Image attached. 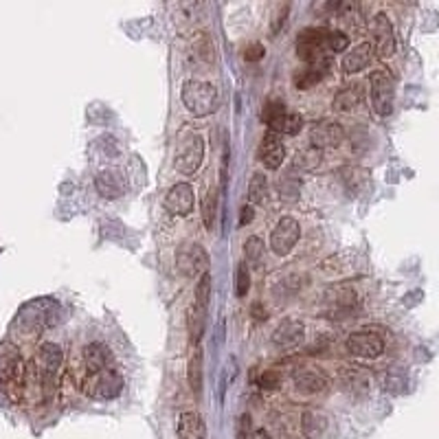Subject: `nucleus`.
Here are the masks:
<instances>
[{
  "label": "nucleus",
  "mask_w": 439,
  "mask_h": 439,
  "mask_svg": "<svg viewBox=\"0 0 439 439\" xmlns=\"http://www.w3.org/2000/svg\"><path fill=\"white\" fill-rule=\"evenodd\" d=\"M363 86L360 84H354V86H347L345 90H340L336 99H334V108L340 110V113H352V110H356L360 103H363Z\"/></svg>",
  "instance_id": "b1692460"
},
{
  "label": "nucleus",
  "mask_w": 439,
  "mask_h": 439,
  "mask_svg": "<svg viewBox=\"0 0 439 439\" xmlns=\"http://www.w3.org/2000/svg\"><path fill=\"white\" fill-rule=\"evenodd\" d=\"M305 338V327L301 321L296 319H286L277 325V329L273 332V343L281 350H294L299 347Z\"/></svg>",
  "instance_id": "ddd939ff"
},
{
  "label": "nucleus",
  "mask_w": 439,
  "mask_h": 439,
  "mask_svg": "<svg viewBox=\"0 0 439 439\" xmlns=\"http://www.w3.org/2000/svg\"><path fill=\"white\" fill-rule=\"evenodd\" d=\"M250 439H271L268 431H264V429H257L253 435H250Z\"/></svg>",
  "instance_id": "de8ad7c7"
},
{
  "label": "nucleus",
  "mask_w": 439,
  "mask_h": 439,
  "mask_svg": "<svg viewBox=\"0 0 439 439\" xmlns=\"http://www.w3.org/2000/svg\"><path fill=\"white\" fill-rule=\"evenodd\" d=\"M253 317H255L257 321H264V319L268 317V315H266V312H264V308H261L259 303H255V305H253Z\"/></svg>",
  "instance_id": "49530a36"
},
{
  "label": "nucleus",
  "mask_w": 439,
  "mask_h": 439,
  "mask_svg": "<svg viewBox=\"0 0 439 439\" xmlns=\"http://www.w3.org/2000/svg\"><path fill=\"white\" fill-rule=\"evenodd\" d=\"M194 187L189 182H178L174 185L165 196V209L174 215H187L194 209Z\"/></svg>",
  "instance_id": "f8f14e48"
},
{
  "label": "nucleus",
  "mask_w": 439,
  "mask_h": 439,
  "mask_svg": "<svg viewBox=\"0 0 439 439\" xmlns=\"http://www.w3.org/2000/svg\"><path fill=\"white\" fill-rule=\"evenodd\" d=\"M238 439H250V415H242V417H240Z\"/></svg>",
  "instance_id": "37998d69"
},
{
  "label": "nucleus",
  "mask_w": 439,
  "mask_h": 439,
  "mask_svg": "<svg viewBox=\"0 0 439 439\" xmlns=\"http://www.w3.org/2000/svg\"><path fill=\"white\" fill-rule=\"evenodd\" d=\"M62 360H64V354H62V347L55 343H44L40 352H38V369L40 375L44 378V384L49 387L51 380L55 378V373L62 367Z\"/></svg>",
  "instance_id": "4468645a"
},
{
  "label": "nucleus",
  "mask_w": 439,
  "mask_h": 439,
  "mask_svg": "<svg viewBox=\"0 0 439 439\" xmlns=\"http://www.w3.org/2000/svg\"><path fill=\"white\" fill-rule=\"evenodd\" d=\"M296 53L312 69H325L329 62V31L327 29H303L296 38Z\"/></svg>",
  "instance_id": "f257e3e1"
},
{
  "label": "nucleus",
  "mask_w": 439,
  "mask_h": 439,
  "mask_svg": "<svg viewBox=\"0 0 439 439\" xmlns=\"http://www.w3.org/2000/svg\"><path fill=\"white\" fill-rule=\"evenodd\" d=\"M257 156H259V161L264 163L266 169H279L281 163L286 161V147H284V143H281L279 134L266 132V136L259 143Z\"/></svg>",
  "instance_id": "2eb2a0df"
},
{
  "label": "nucleus",
  "mask_w": 439,
  "mask_h": 439,
  "mask_svg": "<svg viewBox=\"0 0 439 439\" xmlns=\"http://www.w3.org/2000/svg\"><path fill=\"white\" fill-rule=\"evenodd\" d=\"M294 387H296V391H301L305 396L321 394V391H325V387H327V378L315 369H301L294 373Z\"/></svg>",
  "instance_id": "aec40b11"
},
{
  "label": "nucleus",
  "mask_w": 439,
  "mask_h": 439,
  "mask_svg": "<svg viewBox=\"0 0 439 439\" xmlns=\"http://www.w3.org/2000/svg\"><path fill=\"white\" fill-rule=\"evenodd\" d=\"M268 128L275 134H288V136H292V134H296V132L303 128V119L296 115V113H290V110H286V113L281 115V117H277L268 125Z\"/></svg>",
  "instance_id": "a878e982"
},
{
  "label": "nucleus",
  "mask_w": 439,
  "mask_h": 439,
  "mask_svg": "<svg viewBox=\"0 0 439 439\" xmlns=\"http://www.w3.org/2000/svg\"><path fill=\"white\" fill-rule=\"evenodd\" d=\"M178 435H180V439H205L207 426H205L202 415L192 413V411L182 413L178 419Z\"/></svg>",
  "instance_id": "4be33fe9"
},
{
  "label": "nucleus",
  "mask_w": 439,
  "mask_h": 439,
  "mask_svg": "<svg viewBox=\"0 0 439 439\" xmlns=\"http://www.w3.org/2000/svg\"><path fill=\"white\" fill-rule=\"evenodd\" d=\"M350 46V38L340 34V31H332L329 34V51L332 53H343Z\"/></svg>",
  "instance_id": "ea45409f"
},
{
  "label": "nucleus",
  "mask_w": 439,
  "mask_h": 439,
  "mask_svg": "<svg viewBox=\"0 0 439 439\" xmlns=\"http://www.w3.org/2000/svg\"><path fill=\"white\" fill-rule=\"evenodd\" d=\"M248 290H250V271L242 261V264H238V273H235V294H238L240 299H244Z\"/></svg>",
  "instance_id": "c9c22d12"
},
{
  "label": "nucleus",
  "mask_w": 439,
  "mask_h": 439,
  "mask_svg": "<svg viewBox=\"0 0 439 439\" xmlns=\"http://www.w3.org/2000/svg\"><path fill=\"white\" fill-rule=\"evenodd\" d=\"M384 387H387V391H394V394H400V391H404V387H406V378H404V375L389 373Z\"/></svg>",
  "instance_id": "a19ab883"
},
{
  "label": "nucleus",
  "mask_w": 439,
  "mask_h": 439,
  "mask_svg": "<svg viewBox=\"0 0 439 439\" xmlns=\"http://www.w3.org/2000/svg\"><path fill=\"white\" fill-rule=\"evenodd\" d=\"M286 13H288V5H281L279 7V13H277V22L273 24V34H277V31H279L281 22H284V18H286Z\"/></svg>",
  "instance_id": "a18cd8bd"
},
{
  "label": "nucleus",
  "mask_w": 439,
  "mask_h": 439,
  "mask_svg": "<svg viewBox=\"0 0 439 439\" xmlns=\"http://www.w3.org/2000/svg\"><path fill=\"white\" fill-rule=\"evenodd\" d=\"M187 375H189V387L194 394H200L202 391V352H194V356L189 358V371H187Z\"/></svg>",
  "instance_id": "2f4dec72"
},
{
  "label": "nucleus",
  "mask_w": 439,
  "mask_h": 439,
  "mask_svg": "<svg viewBox=\"0 0 439 439\" xmlns=\"http://www.w3.org/2000/svg\"><path fill=\"white\" fill-rule=\"evenodd\" d=\"M264 250H266L264 240L257 238V235H253V238H248V240L244 242V257H246L250 264L259 261V259L264 257Z\"/></svg>",
  "instance_id": "e433bc0d"
},
{
  "label": "nucleus",
  "mask_w": 439,
  "mask_h": 439,
  "mask_svg": "<svg viewBox=\"0 0 439 439\" xmlns=\"http://www.w3.org/2000/svg\"><path fill=\"white\" fill-rule=\"evenodd\" d=\"M279 194L284 200H296L301 194V180L296 176H286L279 180Z\"/></svg>",
  "instance_id": "f704fd0d"
},
{
  "label": "nucleus",
  "mask_w": 439,
  "mask_h": 439,
  "mask_svg": "<svg viewBox=\"0 0 439 439\" xmlns=\"http://www.w3.org/2000/svg\"><path fill=\"white\" fill-rule=\"evenodd\" d=\"M325 301L334 315H343V312H352L358 305V294L352 288H332L325 292Z\"/></svg>",
  "instance_id": "6ab92c4d"
},
{
  "label": "nucleus",
  "mask_w": 439,
  "mask_h": 439,
  "mask_svg": "<svg viewBox=\"0 0 439 439\" xmlns=\"http://www.w3.org/2000/svg\"><path fill=\"white\" fill-rule=\"evenodd\" d=\"M347 352L360 358H378L384 352V340L375 332H354L347 338Z\"/></svg>",
  "instance_id": "9d476101"
},
{
  "label": "nucleus",
  "mask_w": 439,
  "mask_h": 439,
  "mask_svg": "<svg viewBox=\"0 0 439 439\" xmlns=\"http://www.w3.org/2000/svg\"><path fill=\"white\" fill-rule=\"evenodd\" d=\"M266 194H268V180H266L264 174L255 171L248 180V202L250 205H259V202H264Z\"/></svg>",
  "instance_id": "c85d7f7f"
},
{
  "label": "nucleus",
  "mask_w": 439,
  "mask_h": 439,
  "mask_svg": "<svg viewBox=\"0 0 439 439\" xmlns=\"http://www.w3.org/2000/svg\"><path fill=\"white\" fill-rule=\"evenodd\" d=\"M84 363L86 371H101L110 367V350L101 343H90L84 347Z\"/></svg>",
  "instance_id": "5701e85b"
},
{
  "label": "nucleus",
  "mask_w": 439,
  "mask_h": 439,
  "mask_svg": "<svg viewBox=\"0 0 439 439\" xmlns=\"http://www.w3.org/2000/svg\"><path fill=\"white\" fill-rule=\"evenodd\" d=\"M369 84H371V106L380 117H389L394 113V80L387 69H375L369 75Z\"/></svg>",
  "instance_id": "39448f33"
},
{
  "label": "nucleus",
  "mask_w": 439,
  "mask_h": 439,
  "mask_svg": "<svg viewBox=\"0 0 439 439\" xmlns=\"http://www.w3.org/2000/svg\"><path fill=\"white\" fill-rule=\"evenodd\" d=\"M323 80V69H308L299 75H294V86L299 88V90H308L312 88L315 84H319Z\"/></svg>",
  "instance_id": "72a5a7b5"
},
{
  "label": "nucleus",
  "mask_w": 439,
  "mask_h": 439,
  "mask_svg": "<svg viewBox=\"0 0 439 439\" xmlns=\"http://www.w3.org/2000/svg\"><path fill=\"white\" fill-rule=\"evenodd\" d=\"M182 103L192 115L207 117L217 110V103H220L217 88L209 82H202V80L187 82L182 88Z\"/></svg>",
  "instance_id": "f03ea898"
},
{
  "label": "nucleus",
  "mask_w": 439,
  "mask_h": 439,
  "mask_svg": "<svg viewBox=\"0 0 439 439\" xmlns=\"http://www.w3.org/2000/svg\"><path fill=\"white\" fill-rule=\"evenodd\" d=\"M321 161H323V150L310 145V147H305V150H301L299 154H296L294 165L301 167V169H315V167L321 165Z\"/></svg>",
  "instance_id": "7c9ffc66"
},
{
  "label": "nucleus",
  "mask_w": 439,
  "mask_h": 439,
  "mask_svg": "<svg viewBox=\"0 0 439 439\" xmlns=\"http://www.w3.org/2000/svg\"><path fill=\"white\" fill-rule=\"evenodd\" d=\"M371 59H373V46L369 42H363L343 57V71L358 73V71L367 69L371 64Z\"/></svg>",
  "instance_id": "412c9836"
},
{
  "label": "nucleus",
  "mask_w": 439,
  "mask_h": 439,
  "mask_svg": "<svg viewBox=\"0 0 439 439\" xmlns=\"http://www.w3.org/2000/svg\"><path fill=\"white\" fill-rule=\"evenodd\" d=\"M301 426H303V433L310 437V439H315L323 433L325 429V415L319 413V411H305L303 417H301Z\"/></svg>",
  "instance_id": "c756f323"
},
{
  "label": "nucleus",
  "mask_w": 439,
  "mask_h": 439,
  "mask_svg": "<svg viewBox=\"0 0 439 439\" xmlns=\"http://www.w3.org/2000/svg\"><path fill=\"white\" fill-rule=\"evenodd\" d=\"M187 327H189L192 343H200L202 334H205V327H207V310H202L194 303L189 310H187Z\"/></svg>",
  "instance_id": "bb28decb"
},
{
  "label": "nucleus",
  "mask_w": 439,
  "mask_h": 439,
  "mask_svg": "<svg viewBox=\"0 0 439 439\" xmlns=\"http://www.w3.org/2000/svg\"><path fill=\"white\" fill-rule=\"evenodd\" d=\"M209 299H211V275H202L198 279V284H196V305L202 308V310H207L209 308Z\"/></svg>",
  "instance_id": "473e14b6"
},
{
  "label": "nucleus",
  "mask_w": 439,
  "mask_h": 439,
  "mask_svg": "<svg viewBox=\"0 0 439 439\" xmlns=\"http://www.w3.org/2000/svg\"><path fill=\"white\" fill-rule=\"evenodd\" d=\"M253 217H255V211H253V207H250V205L242 207V217H240V224H242V226H246V224H250V222H253Z\"/></svg>",
  "instance_id": "c03bdc74"
},
{
  "label": "nucleus",
  "mask_w": 439,
  "mask_h": 439,
  "mask_svg": "<svg viewBox=\"0 0 439 439\" xmlns=\"http://www.w3.org/2000/svg\"><path fill=\"white\" fill-rule=\"evenodd\" d=\"M202 5L200 3H180L174 7V22L180 29H189L200 22Z\"/></svg>",
  "instance_id": "393cba45"
},
{
  "label": "nucleus",
  "mask_w": 439,
  "mask_h": 439,
  "mask_svg": "<svg viewBox=\"0 0 439 439\" xmlns=\"http://www.w3.org/2000/svg\"><path fill=\"white\" fill-rule=\"evenodd\" d=\"M176 266L185 277L207 275L209 271V255L207 250L196 242H185L176 250Z\"/></svg>",
  "instance_id": "0eeeda50"
},
{
  "label": "nucleus",
  "mask_w": 439,
  "mask_h": 439,
  "mask_svg": "<svg viewBox=\"0 0 439 439\" xmlns=\"http://www.w3.org/2000/svg\"><path fill=\"white\" fill-rule=\"evenodd\" d=\"M217 200H220L217 189H209V192L205 194V198H202V207H200V211H202V222H205L207 231H213V226H215Z\"/></svg>",
  "instance_id": "cd10ccee"
},
{
  "label": "nucleus",
  "mask_w": 439,
  "mask_h": 439,
  "mask_svg": "<svg viewBox=\"0 0 439 439\" xmlns=\"http://www.w3.org/2000/svg\"><path fill=\"white\" fill-rule=\"evenodd\" d=\"M299 235H301V226H299V222H296L294 217H290V215L281 217L277 222V226L273 229V235H271L273 253L279 255V257L288 255L290 250L294 248V244L299 242Z\"/></svg>",
  "instance_id": "6e6552de"
},
{
  "label": "nucleus",
  "mask_w": 439,
  "mask_h": 439,
  "mask_svg": "<svg viewBox=\"0 0 439 439\" xmlns=\"http://www.w3.org/2000/svg\"><path fill=\"white\" fill-rule=\"evenodd\" d=\"M281 384V373L277 369H268L259 375V387L266 391H275Z\"/></svg>",
  "instance_id": "58836bf2"
},
{
  "label": "nucleus",
  "mask_w": 439,
  "mask_h": 439,
  "mask_svg": "<svg viewBox=\"0 0 439 439\" xmlns=\"http://www.w3.org/2000/svg\"><path fill=\"white\" fill-rule=\"evenodd\" d=\"M82 391L95 400H115L123 391V378L113 367H106L101 371H86Z\"/></svg>",
  "instance_id": "20e7f679"
},
{
  "label": "nucleus",
  "mask_w": 439,
  "mask_h": 439,
  "mask_svg": "<svg viewBox=\"0 0 439 439\" xmlns=\"http://www.w3.org/2000/svg\"><path fill=\"white\" fill-rule=\"evenodd\" d=\"M286 103H281V101H268L264 106V110H261V121L266 123V125H271L277 117H281L286 113Z\"/></svg>",
  "instance_id": "4c0bfd02"
},
{
  "label": "nucleus",
  "mask_w": 439,
  "mask_h": 439,
  "mask_svg": "<svg viewBox=\"0 0 439 439\" xmlns=\"http://www.w3.org/2000/svg\"><path fill=\"white\" fill-rule=\"evenodd\" d=\"M373 44L380 57H391L396 51V38H394V27H391L389 18L384 13H378L373 18Z\"/></svg>",
  "instance_id": "dca6fc26"
},
{
  "label": "nucleus",
  "mask_w": 439,
  "mask_h": 439,
  "mask_svg": "<svg viewBox=\"0 0 439 439\" xmlns=\"http://www.w3.org/2000/svg\"><path fill=\"white\" fill-rule=\"evenodd\" d=\"M24 378H27V369L20 352L9 343L0 345V384L18 389L24 387Z\"/></svg>",
  "instance_id": "423d86ee"
},
{
  "label": "nucleus",
  "mask_w": 439,
  "mask_h": 439,
  "mask_svg": "<svg viewBox=\"0 0 439 439\" xmlns=\"http://www.w3.org/2000/svg\"><path fill=\"white\" fill-rule=\"evenodd\" d=\"M244 57H246L248 62H257V59H261V57H264V46H261L259 42L248 44V46H246V51H244Z\"/></svg>",
  "instance_id": "79ce46f5"
},
{
  "label": "nucleus",
  "mask_w": 439,
  "mask_h": 439,
  "mask_svg": "<svg viewBox=\"0 0 439 439\" xmlns=\"http://www.w3.org/2000/svg\"><path fill=\"white\" fill-rule=\"evenodd\" d=\"M340 384L347 394L360 398L369 391L371 375L365 367H345L343 373H340Z\"/></svg>",
  "instance_id": "a211bd4d"
},
{
  "label": "nucleus",
  "mask_w": 439,
  "mask_h": 439,
  "mask_svg": "<svg viewBox=\"0 0 439 439\" xmlns=\"http://www.w3.org/2000/svg\"><path fill=\"white\" fill-rule=\"evenodd\" d=\"M345 138V130L340 128V125L336 121H319L312 125L310 130V143L312 147H336L343 143Z\"/></svg>",
  "instance_id": "9b49d317"
},
{
  "label": "nucleus",
  "mask_w": 439,
  "mask_h": 439,
  "mask_svg": "<svg viewBox=\"0 0 439 439\" xmlns=\"http://www.w3.org/2000/svg\"><path fill=\"white\" fill-rule=\"evenodd\" d=\"M215 59V46L207 34H196L185 49V64L189 69H207Z\"/></svg>",
  "instance_id": "1a4fd4ad"
},
{
  "label": "nucleus",
  "mask_w": 439,
  "mask_h": 439,
  "mask_svg": "<svg viewBox=\"0 0 439 439\" xmlns=\"http://www.w3.org/2000/svg\"><path fill=\"white\" fill-rule=\"evenodd\" d=\"M95 187H97V192H99L101 198L115 200V198H121L125 194L128 182H125V176L119 169H103L95 178Z\"/></svg>",
  "instance_id": "f3484780"
},
{
  "label": "nucleus",
  "mask_w": 439,
  "mask_h": 439,
  "mask_svg": "<svg viewBox=\"0 0 439 439\" xmlns=\"http://www.w3.org/2000/svg\"><path fill=\"white\" fill-rule=\"evenodd\" d=\"M174 159H176L174 161L176 169L185 176H192L200 167L202 159H205V141H202V136L196 130L192 128L182 130V134L178 136Z\"/></svg>",
  "instance_id": "7ed1b4c3"
}]
</instances>
